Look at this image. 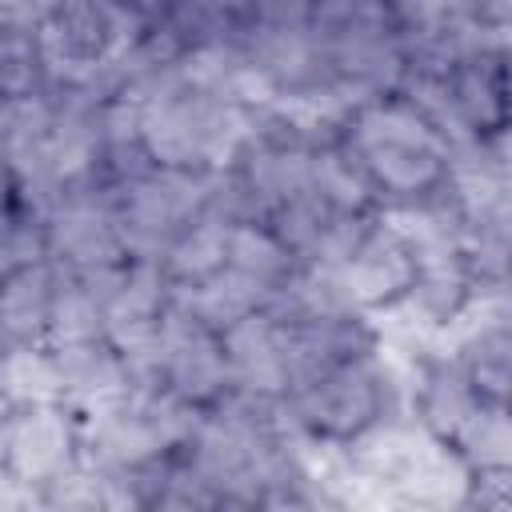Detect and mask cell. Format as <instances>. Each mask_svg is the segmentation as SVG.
<instances>
[{
	"instance_id": "4",
	"label": "cell",
	"mask_w": 512,
	"mask_h": 512,
	"mask_svg": "<svg viewBox=\"0 0 512 512\" xmlns=\"http://www.w3.org/2000/svg\"><path fill=\"white\" fill-rule=\"evenodd\" d=\"M204 176L208 172L152 164L144 176L128 180L112 196L124 252L136 260H160L168 240L196 216H204Z\"/></svg>"
},
{
	"instance_id": "18",
	"label": "cell",
	"mask_w": 512,
	"mask_h": 512,
	"mask_svg": "<svg viewBox=\"0 0 512 512\" xmlns=\"http://www.w3.org/2000/svg\"><path fill=\"white\" fill-rule=\"evenodd\" d=\"M452 448L468 468H504L512 464V420L508 404H476L472 416L452 436Z\"/></svg>"
},
{
	"instance_id": "24",
	"label": "cell",
	"mask_w": 512,
	"mask_h": 512,
	"mask_svg": "<svg viewBox=\"0 0 512 512\" xmlns=\"http://www.w3.org/2000/svg\"><path fill=\"white\" fill-rule=\"evenodd\" d=\"M32 256H44V236H40V232L0 228V276H4L12 264L32 260Z\"/></svg>"
},
{
	"instance_id": "3",
	"label": "cell",
	"mask_w": 512,
	"mask_h": 512,
	"mask_svg": "<svg viewBox=\"0 0 512 512\" xmlns=\"http://www.w3.org/2000/svg\"><path fill=\"white\" fill-rule=\"evenodd\" d=\"M84 416L68 400H20L0 420V476L40 508L48 484L80 464Z\"/></svg>"
},
{
	"instance_id": "26",
	"label": "cell",
	"mask_w": 512,
	"mask_h": 512,
	"mask_svg": "<svg viewBox=\"0 0 512 512\" xmlns=\"http://www.w3.org/2000/svg\"><path fill=\"white\" fill-rule=\"evenodd\" d=\"M472 8L476 20L492 24V28H508V12H512V0H464Z\"/></svg>"
},
{
	"instance_id": "23",
	"label": "cell",
	"mask_w": 512,
	"mask_h": 512,
	"mask_svg": "<svg viewBox=\"0 0 512 512\" xmlns=\"http://www.w3.org/2000/svg\"><path fill=\"white\" fill-rule=\"evenodd\" d=\"M508 504H512V464H504V468H468L464 508L504 512Z\"/></svg>"
},
{
	"instance_id": "20",
	"label": "cell",
	"mask_w": 512,
	"mask_h": 512,
	"mask_svg": "<svg viewBox=\"0 0 512 512\" xmlns=\"http://www.w3.org/2000/svg\"><path fill=\"white\" fill-rule=\"evenodd\" d=\"M328 216H332V208H328L312 188H300V192H292L288 200H280L264 220H268V228L288 244V252H292L300 264H308V260H312V248H316V240H320V232H324V224H328Z\"/></svg>"
},
{
	"instance_id": "1",
	"label": "cell",
	"mask_w": 512,
	"mask_h": 512,
	"mask_svg": "<svg viewBox=\"0 0 512 512\" xmlns=\"http://www.w3.org/2000/svg\"><path fill=\"white\" fill-rule=\"evenodd\" d=\"M344 140L356 152L372 196L384 212H400L432 196L452 168V144L440 124L404 92L364 100L348 112Z\"/></svg>"
},
{
	"instance_id": "28",
	"label": "cell",
	"mask_w": 512,
	"mask_h": 512,
	"mask_svg": "<svg viewBox=\"0 0 512 512\" xmlns=\"http://www.w3.org/2000/svg\"><path fill=\"white\" fill-rule=\"evenodd\" d=\"M8 120H12V104L0 100V156H4V144H8Z\"/></svg>"
},
{
	"instance_id": "29",
	"label": "cell",
	"mask_w": 512,
	"mask_h": 512,
	"mask_svg": "<svg viewBox=\"0 0 512 512\" xmlns=\"http://www.w3.org/2000/svg\"><path fill=\"white\" fill-rule=\"evenodd\" d=\"M0 356H4V340H0Z\"/></svg>"
},
{
	"instance_id": "16",
	"label": "cell",
	"mask_w": 512,
	"mask_h": 512,
	"mask_svg": "<svg viewBox=\"0 0 512 512\" xmlns=\"http://www.w3.org/2000/svg\"><path fill=\"white\" fill-rule=\"evenodd\" d=\"M48 88L36 20L0 16V100H28Z\"/></svg>"
},
{
	"instance_id": "14",
	"label": "cell",
	"mask_w": 512,
	"mask_h": 512,
	"mask_svg": "<svg viewBox=\"0 0 512 512\" xmlns=\"http://www.w3.org/2000/svg\"><path fill=\"white\" fill-rule=\"evenodd\" d=\"M224 264H228V224L212 220V216H196L160 252V268L172 288L200 284V280L224 272Z\"/></svg>"
},
{
	"instance_id": "11",
	"label": "cell",
	"mask_w": 512,
	"mask_h": 512,
	"mask_svg": "<svg viewBox=\"0 0 512 512\" xmlns=\"http://www.w3.org/2000/svg\"><path fill=\"white\" fill-rule=\"evenodd\" d=\"M52 292H56V264L48 256L20 260L0 276V340H4V348L48 344Z\"/></svg>"
},
{
	"instance_id": "21",
	"label": "cell",
	"mask_w": 512,
	"mask_h": 512,
	"mask_svg": "<svg viewBox=\"0 0 512 512\" xmlns=\"http://www.w3.org/2000/svg\"><path fill=\"white\" fill-rule=\"evenodd\" d=\"M396 32L404 36V44H420V40H436L448 36L464 16H472V8L464 0H384Z\"/></svg>"
},
{
	"instance_id": "9",
	"label": "cell",
	"mask_w": 512,
	"mask_h": 512,
	"mask_svg": "<svg viewBox=\"0 0 512 512\" xmlns=\"http://www.w3.org/2000/svg\"><path fill=\"white\" fill-rule=\"evenodd\" d=\"M220 344H224L232 388L260 392V396H284L288 392L284 332H280V324L264 308L248 312L228 332H220Z\"/></svg>"
},
{
	"instance_id": "22",
	"label": "cell",
	"mask_w": 512,
	"mask_h": 512,
	"mask_svg": "<svg viewBox=\"0 0 512 512\" xmlns=\"http://www.w3.org/2000/svg\"><path fill=\"white\" fill-rule=\"evenodd\" d=\"M240 28H304L308 0H228Z\"/></svg>"
},
{
	"instance_id": "5",
	"label": "cell",
	"mask_w": 512,
	"mask_h": 512,
	"mask_svg": "<svg viewBox=\"0 0 512 512\" xmlns=\"http://www.w3.org/2000/svg\"><path fill=\"white\" fill-rule=\"evenodd\" d=\"M44 256L68 272H96L124 264V240L116 228L112 196L96 184L64 192L44 216Z\"/></svg>"
},
{
	"instance_id": "2",
	"label": "cell",
	"mask_w": 512,
	"mask_h": 512,
	"mask_svg": "<svg viewBox=\"0 0 512 512\" xmlns=\"http://www.w3.org/2000/svg\"><path fill=\"white\" fill-rule=\"evenodd\" d=\"M288 420L300 436L320 444H352L380 424L408 420V364L404 352L380 340L376 352L336 360L300 376L284 392Z\"/></svg>"
},
{
	"instance_id": "27",
	"label": "cell",
	"mask_w": 512,
	"mask_h": 512,
	"mask_svg": "<svg viewBox=\"0 0 512 512\" xmlns=\"http://www.w3.org/2000/svg\"><path fill=\"white\" fill-rule=\"evenodd\" d=\"M124 8H132L144 24H160L164 16H168V8H172V0H120Z\"/></svg>"
},
{
	"instance_id": "6",
	"label": "cell",
	"mask_w": 512,
	"mask_h": 512,
	"mask_svg": "<svg viewBox=\"0 0 512 512\" xmlns=\"http://www.w3.org/2000/svg\"><path fill=\"white\" fill-rule=\"evenodd\" d=\"M416 268H420L416 244L404 236L400 224H392L384 216L380 228L356 248V256L348 264H340L332 276H336V288L348 308L380 320L404 304V296L416 280Z\"/></svg>"
},
{
	"instance_id": "17",
	"label": "cell",
	"mask_w": 512,
	"mask_h": 512,
	"mask_svg": "<svg viewBox=\"0 0 512 512\" xmlns=\"http://www.w3.org/2000/svg\"><path fill=\"white\" fill-rule=\"evenodd\" d=\"M104 300L88 288L80 272L56 268V292H52V320H48V344H72V340H96L104 336Z\"/></svg>"
},
{
	"instance_id": "25",
	"label": "cell",
	"mask_w": 512,
	"mask_h": 512,
	"mask_svg": "<svg viewBox=\"0 0 512 512\" xmlns=\"http://www.w3.org/2000/svg\"><path fill=\"white\" fill-rule=\"evenodd\" d=\"M368 4L372 0H308V16H312L316 32H328V28H340L344 20H352Z\"/></svg>"
},
{
	"instance_id": "12",
	"label": "cell",
	"mask_w": 512,
	"mask_h": 512,
	"mask_svg": "<svg viewBox=\"0 0 512 512\" xmlns=\"http://www.w3.org/2000/svg\"><path fill=\"white\" fill-rule=\"evenodd\" d=\"M236 276L256 284L264 296L280 292L304 264L288 252V244L268 228V220H240L228 224V264ZM268 304V300H264Z\"/></svg>"
},
{
	"instance_id": "30",
	"label": "cell",
	"mask_w": 512,
	"mask_h": 512,
	"mask_svg": "<svg viewBox=\"0 0 512 512\" xmlns=\"http://www.w3.org/2000/svg\"><path fill=\"white\" fill-rule=\"evenodd\" d=\"M112 4H120V0H112Z\"/></svg>"
},
{
	"instance_id": "7",
	"label": "cell",
	"mask_w": 512,
	"mask_h": 512,
	"mask_svg": "<svg viewBox=\"0 0 512 512\" xmlns=\"http://www.w3.org/2000/svg\"><path fill=\"white\" fill-rule=\"evenodd\" d=\"M444 100L456 144L508 132V40H492L460 56L444 76Z\"/></svg>"
},
{
	"instance_id": "19",
	"label": "cell",
	"mask_w": 512,
	"mask_h": 512,
	"mask_svg": "<svg viewBox=\"0 0 512 512\" xmlns=\"http://www.w3.org/2000/svg\"><path fill=\"white\" fill-rule=\"evenodd\" d=\"M0 392L20 404V400H56L60 380L52 364L48 344H28V348H4L0 356Z\"/></svg>"
},
{
	"instance_id": "8",
	"label": "cell",
	"mask_w": 512,
	"mask_h": 512,
	"mask_svg": "<svg viewBox=\"0 0 512 512\" xmlns=\"http://www.w3.org/2000/svg\"><path fill=\"white\" fill-rule=\"evenodd\" d=\"M160 340H164V388L184 396L196 408L216 404L228 388V360L224 344L212 328L192 320L176 300H168V312L160 320Z\"/></svg>"
},
{
	"instance_id": "13",
	"label": "cell",
	"mask_w": 512,
	"mask_h": 512,
	"mask_svg": "<svg viewBox=\"0 0 512 512\" xmlns=\"http://www.w3.org/2000/svg\"><path fill=\"white\" fill-rule=\"evenodd\" d=\"M308 188L328 204V208H340V212H356V208H380L376 196H372V184L356 160V152L348 148L344 132L316 144L308 152ZM384 212V208H380Z\"/></svg>"
},
{
	"instance_id": "10",
	"label": "cell",
	"mask_w": 512,
	"mask_h": 512,
	"mask_svg": "<svg viewBox=\"0 0 512 512\" xmlns=\"http://www.w3.org/2000/svg\"><path fill=\"white\" fill-rule=\"evenodd\" d=\"M48 348H52V364H56V380H60V400H68L72 408L84 412V408L128 396L124 352L108 336L48 344Z\"/></svg>"
},
{
	"instance_id": "15",
	"label": "cell",
	"mask_w": 512,
	"mask_h": 512,
	"mask_svg": "<svg viewBox=\"0 0 512 512\" xmlns=\"http://www.w3.org/2000/svg\"><path fill=\"white\" fill-rule=\"evenodd\" d=\"M172 300L192 316L200 320L204 328H212L216 336L228 332L236 320H244L248 312L264 308V292L256 284H248L244 276H236L232 268L200 280V284H188V288H172Z\"/></svg>"
}]
</instances>
